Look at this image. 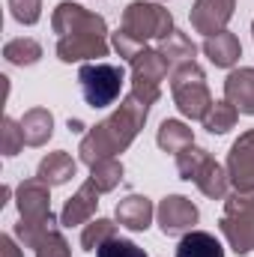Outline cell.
Returning <instances> with one entry per match:
<instances>
[{"label": "cell", "instance_id": "6da1fadb", "mask_svg": "<svg viewBox=\"0 0 254 257\" xmlns=\"http://www.w3.org/2000/svg\"><path fill=\"white\" fill-rule=\"evenodd\" d=\"M150 108H153L150 102L138 99L129 90L126 99L120 102V108L111 117H105L102 123H96V126L81 138V147H78L81 162L93 168L102 159H117V153H126L129 147H132V141L138 138V132L147 123Z\"/></svg>", "mask_w": 254, "mask_h": 257}, {"label": "cell", "instance_id": "7a4b0ae2", "mask_svg": "<svg viewBox=\"0 0 254 257\" xmlns=\"http://www.w3.org/2000/svg\"><path fill=\"white\" fill-rule=\"evenodd\" d=\"M177 171H180L183 180L194 183L209 200H224L227 197V186H230L227 168H221L206 150H200L194 144L180 150L177 153Z\"/></svg>", "mask_w": 254, "mask_h": 257}, {"label": "cell", "instance_id": "3957f363", "mask_svg": "<svg viewBox=\"0 0 254 257\" xmlns=\"http://www.w3.org/2000/svg\"><path fill=\"white\" fill-rule=\"evenodd\" d=\"M120 30L129 39H135L141 48H147V42H162L174 27V15L162 6V3H150V0H135L123 9V24Z\"/></svg>", "mask_w": 254, "mask_h": 257}, {"label": "cell", "instance_id": "277c9868", "mask_svg": "<svg viewBox=\"0 0 254 257\" xmlns=\"http://www.w3.org/2000/svg\"><path fill=\"white\" fill-rule=\"evenodd\" d=\"M171 96H174V105L180 108V114L189 120H203L206 111L212 108V93L206 87V75L197 63L177 66L171 72Z\"/></svg>", "mask_w": 254, "mask_h": 257}, {"label": "cell", "instance_id": "5b68a950", "mask_svg": "<svg viewBox=\"0 0 254 257\" xmlns=\"http://www.w3.org/2000/svg\"><path fill=\"white\" fill-rule=\"evenodd\" d=\"M218 227L230 248L236 254H251L254 251V194L233 192L224 197V212L218 218Z\"/></svg>", "mask_w": 254, "mask_h": 257}, {"label": "cell", "instance_id": "8992f818", "mask_svg": "<svg viewBox=\"0 0 254 257\" xmlns=\"http://www.w3.org/2000/svg\"><path fill=\"white\" fill-rule=\"evenodd\" d=\"M123 81H126V72L123 66L114 63H84L78 69V84H81V96L90 108H108L120 99V90H123Z\"/></svg>", "mask_w": 254, "mask_h": 257}, {"label": "cell", "instance_id": "52a82bcc", "mask_svg": "<svg viewBox=\"0 0 254 257\" xmlns=\"http://www.w3.org/2000/svg\"><path fill=\"white\" fill-rule=\"evenodd\" d=\"M129 63H132V93L138 99L156 105L162 96V81L171 72L168 60L159 54V48H141Z\"/></svg>", "mask_w": 254, "mask_h": 257}, {"label": "cell", "instance_id": "ba28073f", "mask_svg": "<svg viewBox=\"0 0 254 257\" xmlns=\"http://www.w3.org/2000/svg\"><path fill=\"white\" fill-rule=\"evenodd\" d=\"M51 27L57 33V39H63V36H108L105 18L84 9L81 3H72V0L57 3V9L51 15Z\"/></svg>", "mask_w": 254, "mask_h": 257}, {"label": "cell", "instance_id": "9c48e42d", "mask_svg": "<svg viewBox=\"0 0 254 257\" xmlns=\"http://www.w3.org/2000/svg\"><path fill=\"white\" fill-rule=\"evenodd\" d=\"M156 218H159V227H162L165 236H186L189 230H194L200 212H197V206L191 203L189 197H183V194H168V197L159 203Z\"/></svg>", "mask_w": 254, "mask_h": 257}, {"label": "cell", "instance_id": "30bf717a", "mask_svg": "<svg viewBox=\"0 0 254 257\" xmlns=\"http://www.w3.org/2000/svg\"><path fill=\"white\" fill-rule=\"evenodd\" d=\"M227 177L236 192L254 194V128L242 132L227 153Z\"/></svg>", "mask_w": 254, "mask_h": 257}, {"label": "cell", "instance_id": "8fae6325", "mask_svg": "<svg viewBox=\"0 0 254 257\" xmlns=\"http://www.w3.org/2000/svg\"><path fill=\"white\" fill-rule=\"evenodd\" d=\"M236 0H194L189 18L191 27L203 36H215L221 30H227V21L233 18Z\"/></svg>", "mask_w": 254, "mask_h": 257}, {"label": "cell", "instance_id": "7c38bea8", "mask_svg": "<svg viewBox=\"0 0 254 257\" xmlns=\"http://www.w3.org/2000/svg\"><path fill=\"white\" fill-rule=\"evenodd\" d=\"M108 39L105 36H63L57 39V57L63 63H84V60H99L108 57Z\"/></svg>", "mask_w": 254, "mask_h": 257}, {"label": "cell", "instance_id": "4fadbf2b", "mask_svg": "<svg viewBox=\"0 0 254 257\" xmlns=\"http://www.w3.org/2000/svg\"><path fill=\"white\" fill-rule=\"evenodd\" d=\"M18 212L24 221H36V218L51 215V186L42 183L39 177L24 180L18 186Z\"/></svg>", "mask_w": 254, "mask_h": 257}, {"label": "cell", "instance_id": "5bb4252c", "mask_svg": "<svg viewBox=\"0 0 254 257\" xmlns=\"http://www.w3.org/2000/svg\"><path fill=\"white\" fill-rule=\"evenodd\" d=\"M99 189L87 180L78 192L72 194L69 200H66L63 212H60V224L63 227H75V224H87L93 215H96V206H99Z\"/></svg>", "mask_w": 254, "mask_h": 257}, {"label": "cell", "instance_id": "9a60e30c", "mask_svg": "<svg viewBox=\"0 0 254 257\" xmlns=\"http://www.w3.org/2000/svg\"><path fill=\"white\" fill-rule=\"evenodd\" d=\"M114 215H117V221H120L123 227L141 233V230H147V227L153 224L156 206H153V200L144 197V194H126V197L114 206Z\"/></svg>", "mask_w": 254, "mask_h": 257}, {"label": "cell", "instance_id": "2e32d148", "mask_svg": "<svg viewBox=\"0 0 254 257\" xmlns=\"http://www.w3.org/2000/svg\"><path fill=\"white\" fill-rule=\"evenodd\" d=\"M224 99L239 111V114H254V69L242 66L233 69L224 81Z\"/></svg>", "mask_w": 254, "mask_h": 257}, {"label": "cell", "instance_id": "e0dca14e", "mask_svg": "<svg viewBox=\"0 0 254 257\" xmlns=\"http://www.w3.org/2000/svg\"><path fill=\"white\" fill-rule=\"evenodd\" d=\"M203 54L209 57V63L212 66H218V69H230V66L242 57V45H239L236 33L221 30V33H215V36H206V42H203Z\"/></svg>", "mask_w": 254, "mask_h": 257}, {"label": "cell", "instance_id": "ac0fdd59", "mask_svg": "<svg viewBox=\"0 0 254 257\" xmlns=\"http://www.w3.org/2000/svg\"><path fill=\"white\" fill-rule=\"evenodd\" d=\"M75 171H78V162H75L66 150H57V153H48V156L39 162L36 177H39L42 183H48V186H66V183L75 177Z\"/></svg>", "mask_w": 254, "mask_h": 257}, {"label": "cell", "instance_id": "d6986e66", "mask_svg": "<svg viewBox=\"0 0 254 257\" xmlns=\"http://www.w3.org/2000/svg\"><path fill=\"white\" fill-rule=\"evenodd\" d=\"M21 132H24V144L27 147H42L51 141L54 135V117L48 108H30L21 117Z\"/></svg>", "mask_w": 254, "mask_h": 257}, {"label": "cell", "instance_id": "ffe728a7", "mask_svg": "<svg viewBox=\"0 0 254 257\" xmlns=\"http://www.w3.org/2000/svg\"><path fill=\"white\" fill-rule=\"evenodd\" d=\"M159 54L168 60L171 66V72L177 69V66H186V63H194V54H197V48H194V42H191L189 36L183 33V30H171L159 45Z\"/></svg>", "mask_w": 254, "mask_h": 257}, {"label": "cell", "instance_id": "44dd1931", "mask_svg": "<svg viewBox=\"0 0 254 257\" xmlns=\"http://www.w3.org/2000/svg\"><path fill=\"white\" fill-rule=\"evenodd\" d=\"M177 257H224V248L212 233L189 230L177 245Z\"/></svg>", "mask_w": 254, "mask_h": 257}, {"label": "cell", "instance_id": "7402d4cb", "mask_svg": "<svg viewBox=\"0 0 254 257\" xmlns=\"http://www.w3.org/2000/svg\"><path fill=\"white\" fill-rule=\"evenodd\" d=\"M156 144L165 150V153H180V150H186L194 144V132H191L183 120H165L162 126H159V135H156Z\"/></svg>", "mask_w": 254, "mask_h": 257}, {"label": "cell", "instance_id": "603a6c76", "mask_svg": "<svg viewBox=\"0 0 254 257\" xmlns=\"http://www.w3.org/2000/svg\"><path fill=\"white\" fill-rule=\"evenodd\" d=\"M54 227H63L60 221H57V215L51 212V215H45V218H36V221H18L15 224V230H12V236L21 242V245H27V248H36Z\"/></svg>", "mask_w": 254, "mask_h": 257}, {"label": "cell", "instance_id": "cb8c5ba5", "mask_svg": "<svg viewBox=\"0 0 254 257\" xmlns=\"http://www.w3.org/2000/svg\"><path fill=\"white\" fill-rule=\"evenodd\" d=\"M3 57L12 66H33L42 60V45L30 36H18V39H9L3 45Z\"/></svg>", "mask_w": 254, "mask_h": 257}, {"label": "cell", "instance_id": "d4e9b609", "mask_svg": "<svg viewBox=\"0 0 254 257\" xmlns=\"http://www.w3.org/2000/svg\"><path fill=\"white\" fill-rule=\"evenodd\" d=\"M114 236H117V224L111 218H90L81 230V248L84 251H99Z\"/></svg>", "mask_w": 254, "mask_h": 257}, {"label": "cell", "instance_id": "484cf974", "mask_svg": "<svg viewBox=\"0 0 254 257\" xmlns=\"http://www.w3.org/2000/svg\"><path fill=\"white\" fill-rule=\"evenodd\" d=\"M236 120H239V111L224 99V102H212V108L206 111V117L200 123L209 135H224V132H230L236 126Z\"/></svg>", "mask_w": 254, "mask_h": 257}, {"label": "cell", "instance_id": "4316f807", "mask_svg": "<svg viewBox=\"0 0 254 257\" xmlns=\"http://www.w3.org/2000/svg\"><path fill=\"white\" fill-rule=\"evenodd\" d=\"M120 180H123V162H117V159H102L90 168V183L102 194L114 192L120 186Z\"/></svg>", "mask_w": 254, "mask_h": 257}, {"label": "cell", "instance_id": "83f0119b", "mask_svg": "<svg viewBox=\"0 0 254 257\" xmlns=\"http://www.w3.org/2000/svg\"><path fill=\"white\" fill-rule=\"evenodd\" d=\"M0 153L3 156H15L21 147H24V132H21V120H12V117H3L0 123Z\"/></svg>", "mask_w": 254, "mask_h": 257}, {"label": "cell", "instance_id": "f1b7e54d", "mask_svg": "<svg viewBox=\"0 0 254 257\" xmlns=\"http://www.w3.org/2000/svg\"><path fill=\"white\" fill-rule=\"evenodd\" d=\"M33 251H36V257H72V248H69L66 236L60 233V227H54Z\"/></svg>", "mask_w": 254, "mask_h": 257}, {"label": "cell", "instance_id": "f546056e", "mask_svg": "<svg viewBox=\"0 0 254 257\" xmlns=\"http://www.w3.org/2000/svg\"><path fill=\"white\" fill-rule=\"evenodd\" d=\"M18 24H36L42 18V0H6Z\"/></svg>", "mask_w": 254, "mask_h": 257}, {"label": "cell", "instance_id": "4dcf8cb0", "mask_svg": "<svg viewBox=\"0 0 254 257\" xmlns=\"http://www.w3.org/2000/svg\"><path fill=\"white\" fill-rule=\"evenodd\" d=\"M96 257H147V251L141 248V245H135L132 239H120V236H114V239H108Z\"/></svg>", "mask_w": 254, "mask_h": 257}, {"label": "cell", "instance_id": "1f68e13d", "mask_svg": "<svg viewBox=\"0 0 254 257\" xmlns=\"http://www.w3.org/2000/svg\"><path fill=\"white\" fill-rule=\"evenodd\" d=\"M0 257H24L21 248L15 245V236H12V233H3V236H0Z\"/></svg>", "mask_w": 254, "mask_h": 257}, {"label": "cell", "instance_id": "d6a6232c", "mask_svg": "<svg viewBox=\"0 0 254 257\" xmlns=\"http://www.w3.org/2000/svg\"><path fill=\"white\" fill-rule=\"evenodd\" d=\"M9 194H12V189H9V186H3V189H0V206L9 200Z\"/></svg>", "mask_w": 254, "mask_h": 257}, {"label": "cell", "instance_id": "836d02e7", "mask_svg": "<svg viewBox=\"0 0 254 257\" xmlns=\"http://www.w3.org/2000/svg\"><path fill=\"white\" fill-rule=\"evenodd\" d=\"M69 128H72V132H81V128H84V126H81L78 120H69Z\"/></svg>", "mask_w": 254, "mask_h": 257}, {"label": "cell", "instance_id": "e575fe53", "mask_svg": "<svg viewBox=\"0 0 254 257\" xmlns=\"http://www.w3.org/2000/svg\"><path fill=\"white\" fill-rule=\"evenodd\" d=\"M251 36H254V21H251Z\"/></svg>", "mask_w": 254, "mask_h": 257}]
</instances>
